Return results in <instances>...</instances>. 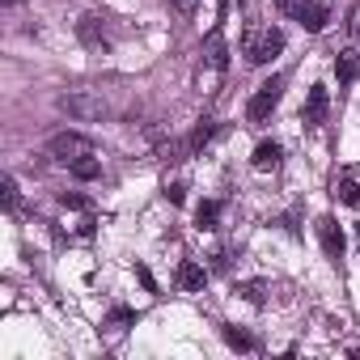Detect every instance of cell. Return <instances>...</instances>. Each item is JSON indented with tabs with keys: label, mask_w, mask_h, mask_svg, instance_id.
Listing matches in <instances>:
<instances>
[{
	"label": "cell",
	"mask_w": 360,
	"mask_h": 360,
	"mask_svg": "<svg viewBox=\"0 0 360 360\" xmlns=\"http://www.w3.org/2000/svg\"><path fill=\"white\" fill-rule=\"evenodd\" d=\"M242 51H246V60H250V64H271V60L284 51V30H276V26H267L263 34L246 30V39H242Z\"/></svg>",
	"instance_id": "cell-1"
},
{
	"label": "cell",
	"mask_w": 360,
	"mask_h": 360,
	"mask_svg": "<svg viewBox=\"0 0 360 360\" xmlns=\"http://www.w3.org/2000/svg\"><path fill=\"white\" fill-rule=\"evenodd\" d=\"M94 153V140L85 136V131H56L51 140H47V157H56V161H64V165H72L77 157H89Z\"/></svg>",
	"instance_id": "cell-2"
},
{
	"label": "cell",
	"mask_w": 360,
	"mask_h": 360,
	"mask_svg": "<svg viewBox=\"0 0 360 360\" xmlns=\"http://www.w3.org/2000/svg\"><path fill=\"white\" fill-rule=\"evenodd\" d=\"M280 98H284V77L263 81V85L255 89V98L246 102V119H250V123H267V115L280 106Z\"/></svg>",
	"instance_id": "cell-3"
},
{
	"label": "cell",
	"mask_w": 360,
	"mask_h": 360,
	"mask_svg": "<svg viewBox=\"0 0 360 360\" xmlns=\"http://www.w3.org/2000/svg\"><path fill=\"white\" fill-rule=\"evenodd\" d=\"M60 110H68V115L81 119V123H94V119L106 115V102H102L98 94H89V89H72V94L60 98Z\"/></svg>",
	"instance_id": "cell-4"
},
{
	"label": "cell",
	"mask_w": 360,
	"mask_h": 360,
	"mask_svg": "<svg viewBox=\"0 0 360 360\" xmlns=\"http://www.w3.org/2000/svg\"><path fill=\"white\" fill-rule=\"evenodd\" d=\"M318 242H322V250H326V259H343V250H347V238H343V229H339V221L335 217H318Z\"/></svg>",
	"instance_id": "cell-5"
},
{
	"label": "cell",
	"mask_w": 360,
	"mask_h": 360,
	"mask_svg": "<svg viewBox=\"0 0 360 360\" xmlns=\"http://www.w3.org/2000/svg\"><path fill=\"white\" fill-rule=\"evenodd\" d=\"M77 34H81V43H85V47H98V51H106V47H110V30H106V22H102L98 13L81 18V22H77Z\"/></svg>",
	"instance_id": "cell-6"
},
{
	"label": "cell",
	"mask_w": 360,
	"mask_h": 360,
	"mask_svg": "<svg viewBox=\"0 0 360 360\" xmlns=\"http://www.w3.org/2000/svg\"><path fill=\"white\" fill-rule=\"evenodd\" d=\"M174 280H178V288H183V292H204V284H208V267L195 263V259H187V263H178Z\"/></svg>",
	"instance_id": "cell-7"
},
{
	"label": "cell",
	"mask_w": 360,
	"mask_h": 360,
	"mask_svg": "<svg viewBox=\"0 0 360 360\" xmlns=\"http://www.w3.org/2000/svg\"><path fill=\"white\" fill-rule=\"evenodd\" d=\"M326 106H330V98H326V85H309V98H305V106H301V119H305V127H318V123L326 119Z\"/></svg>",
	"instance_id": "cell-8"
},
{
	"label": "cell",
	"mask_w": 360,
	"mask_h": 360,
	"mask_svg": "<svg viewBox=\"0 0 360 360\" xmlns=\"http://www.w3.org/2000/svg\"><path fill=\"white\" fill-rule=\"evenodd\" d=\"M326 5H318V0H301V5H297V22L309 30V34H322L326 30Z\"/></svg>",
	"instance_id": "cell-9"
},
{
	"label": "cell",
	"mask_w": 360,
	"mask_h": 360,
	"mask_svg": "<svg viewBox=\"0 0 360 360\" xmlns=\"http://www.w3.org/2000/svg\"><path fill=\"white\" fill-rule=\"evenodd\" d=\"M204 60H208V68L225 72V64H229V47H225V34H221V30L208 34V43H204Z\"/></svg>",
	"instance_id": "cell-10"
},
{
	"label": "cell",
	"mask_w": 360,
	"mask_h": 360,
	"mask_svg": "<svg viewBox=\"0 0 360 360\" xmlns=\"http://www.w3.org/2000/svg\"><path fill=\"white\" fill-rule=\"evenodd\" d=\"M212 136H217V119H200V123H195V131L187 136V157H195L200 148H208V144H212Z\"/></svg>",
	"instance_id": "cell-11"
},
{
	"label": "cell",
	"mask_w": 360,
	"mask_h": 360,
	"mask_svg": "<svg viewBox=\"0 0 360 360\" xmlns=\"http://www.w3.org/2000/svg\"><path fill=\"white\" fill-rule=\"evenodd\" d=\"M356 72H360V56L347 47V51H339V60H335V77H339V85L347 89L352 81H356Z\"/></svg>",
	"instance_id": "cell-12"
},
{
	"label": "cell",
	"mask_w": 360,
	"mask_h": 360,
	"mask_svg": "<svg viewBox=\"0 0 360 360\" xmlns=\"http://www.w3.org/2000/svg\"><path fill=\"white\" fill-rule=\"evenodd\" d=\"M280 157H284V148H280L276 140H263V144L255 148L250 165H255V169H276V165H280Z\"/></svg>",
	"instance_id": "cell-13"
},
{
	"label": "cell",
	"mask_w": 360,
	"mask_h": 360,
	"mask_svg": "<svg viewBox=\"0 0 360 360\" xmlns=\"http://www.w3.org/2000/svg\"><path fill=\"white\" fill-rule=\"evenodd\" d=\"M221 335H225V343H229L233 352H259V339L246 335V330H238V326H221Z\"/></svg>",
	"instance_id": "cell-14"
},
{
	"label": "cell",
	"mask_w": 360,
	"mask_h": 360,
	"mask_svg": "<svg viewBox=\"0 0 360 360\" xmlns=\"http://www.w3.org/2000/svg\"><path fill=\"white\" fill-rule=\"evenodd\" d=\"M68 169H72V178H81V183H94V178L102 174V161H98V157L89 153V157H77V161H72Z\"/></svg>",
	"instance_id": "cell-15"
},
{
	"label": "cell",
	"mask_w": 360,
	"mask_h": 360,
	"mask_svg": "<svg viewBox=\"0 0 360 360\" xmlns=\"http://www.w3.org/2000/svg\"><path fill=\"white\" fill-rule=\"evenodd\" d=\"M195 225H200V229H217V225H221V204H217V200H204V204L195 208Z\"/></svg>",
	"instance_id": "cell-16"
},
{
	"label": "cell",
	"mask_w": 360,
	"mask_h": 360,
	"mask_svg": "<svg viewBox=\"0 0 360 360\" xmlns=\"http://www.w3.org/2000/svg\"><path fill=\"white\" fill-rule=\"evenodd\" d=\"M238 297L250 301V305H263V301H267V280H246V284H238Z\"/></svg>",
	"instance_id": "cell-17"
},
{
	"label": "cell",
	"mask_w": 360,
	"mask_h": 360,
	"mask_svg": "<svg viewBox=\"0 0 360 360\" xmlns=\"http://www.w3.org/2000/svg\"><path fill=\"white\" fill-rule=\"evenodd\" d=\"M335 195H339L347 208H360V187L352 183V178H339V183H335Z\"/></svg>",
	"instance_id": "cell-18"
},
{
	"label": "cell",
	"mask_w": 360,
	"mask_h": 360,
	"mask_svg": "<svg viewBox=\"0 0 360 360\" xmlns=\"http://www.w3.org/2000/svg\"><path fill=\"white\" fill-rule=\"evenodd\" d=\"M60 204H64V208H72V212H89V208H94V204H89L85 195H77V191H64V195H60Z\"/></svg>",
	"instance_id": "cell-19"
},
{
	"label": "cell",
	"mask_w": 360,
	"mask_h": 360,
	"mask_svg": "<svg viewBox=\"0 0 360 360\" xmlns=\"http://www.w3.org/2000/svg\"><path fill=\"white\" fill-rule=\"evenodd\" d=\"M18 204H22V191H18V178H5V208H9V212H18Z\"/></svg>",
	"instance_id": "cell-20"
},
{
	"label": "cell",
	"mask_w": 360,
	"mask_h": 360,
	"mask_svg": "<svg viewBox=\"0 0 360 360\" xmlns=\"http://www.w3.org/2000/svg\"><path fill=\"white\" fill-rule=\"evenodd\" d=\"M127 322H136V309H127V305H115V309H110V326H127Z\"/></svg>",
	"instance_id": "cell-21"
},
{
	"label": "cell",
	"mask_w": 360,
	"mask_h": 360,
	"mask_svg": "<svg viewBox=\"0 0 360 360\" xmlns=\"http://www.w3.org/2000/svg\"><path fill=\"white\" fill-rule=\"evenodd\" d=\"M136 280H140V284H144V292H157V280H153V271H148V267H144V263H140V267H136Z\"/></svg>",
	"instance_id": "cell-22"
},
{
	"label": "cell",
	"mask_w": 360,
	"mask_h": 360,
	"mask_svg": "<svg viewBox=\"0 0 360 360\" xmlns=\"http://www.w3.org/2000/svg\"><path fill=\"white\" fill-rule=\"evenodd\" d=\"M165 200H169V204H183V200H187V187H183V183H169V187H165Z\"/></svg>",
	"instance_id": "cell-23"
},
{
	"label": "cell",
	"mask_w": 360,
	"mask_h": 360,
	"mask_svg": "<svg viewBox=\"0 0 360 360\" xmlns=\"http://www.w3.org/2000/svg\"><path fill=\"white\" fill-rule=\"evenodd\" d=\"M169 5H174L178 13H187V18H191V13H195V5H200V0H169Z\"/></svg>",
	"instance_id": "cell-24"
},
{
	"label": "cell",
	"mask_w": 360,
	"mask_h": 360,
	"mask_svg": "<svg viewBox=\"0 0 360 360\" xmlns=\"http://www.w3.org/2000/svg\"><path fill=\"white\" fill-rule=\"evenodd\" d=\"M212 267L225 271V267H229V250H217V255H212Z\"/></svg>",
	"instance_id": "cell-25"
},
{
	"label": "cell",
	"mask_w": 360,
	"mask_h": 360,
	"mask_svg": "<svg viewBox=\"0 0 360 360\" xmlns=\"http://www.w3.org/2000/svg\"><path fill=\"white\" fill-rule=\"evenodd\" d=\"M297 5H301V0H276V9L280 13H292V18H297Z\"/></svg>",
	"instance_id": "cell-26"
},
{
	"label": "cell",
	"mask_w": 360,
	"mask_h": 360,
	"mask_svg": "<svg viewBox=\"0 0 360 360\" xmlns=\"http://www.w3.org/2000/svg\"><path fill=\"white\" fill-rule=\"evenodd\" d=\"M347 30H352V34H360V9H352V13H347Z\"/></svg>",
	"instance_id": "cell-27"
},
{
	"label": "cell",
	"mask_w": 360,
	"mask_h": 360,
	"mask_svg": "<svg viewBox=\"0 0 360 360\" xmlns=\"http://www.w3.org/2000/svg\"><path fill=\"white\" fill-rule=\"evenodd\" d=\"M5 5H9V9H13V5H22V0H5Z\"/></svg>",
	"instance_id": "cell-28"
},
{
	"label": "cell",
	"mask_w": 360,
	"mask_h": 360,
	"mask_svg": "<svg viewBox=\"0 0 360 360\" xmlns=\"http://www.w3.org/2000/svg\"><path fill=\"white\" fill-rule=\"evenodd\" d=\"M356 246H360V225H356Z\"/></svg>",
	"instance_id": "cell-29"
}]
</instances>
